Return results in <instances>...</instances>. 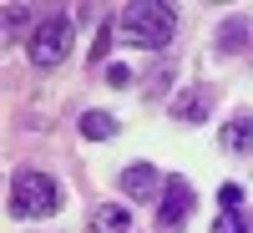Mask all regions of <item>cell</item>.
Returning <instances> with one entry per match:
<instances>
[{
	"instance_id": "obj_1",
	"label": "cell",
	"mask_w": 253,
	"mask_h": 233,
	"mask_svg": "<svg viewBox=\"0 0 253 233\" xmlns=\"http://www.w3.org/2000/svg\"><path fill=\"white\" fill-rule=\"evenodd\" d=\"M172 31H177L172 5H126V10L117 15V36L126 41V46H142V51L167 46Z\"/></svg>"
},
{
	"instance_id": "obj_2",
	"label": "cell",
	"mask_w": 253,
	"mask_h": 233,
	"mask_svg": "<svg viewBox=\"0 0 253 233\" xmlns=\"http://www.w3.org/2000/svg\"><path fill=\"white\" fill-rule=\"evenodd\" d=\"M61 208V187L46 173H15L10 178V213L15 218H51Z\"/></svg>"
},
{
	"instance_id": "obj_3",
	"label": "cell",
	"mask_w": 253,
	"mask_h": 233,
	"mask_svg": "<svg viewBox=\"0 0 253 233\" xmlns=\"http://www.w3.org/2000/svg\"><path fill=\"white\" fill-rule=\"evenodd\" d=\"M71 41H76V20L71 15H46L31 31V61L36 66H56V61L71 51Z\"/></svg>"
},
{
	"instance_id": "obj_4",
	"label": "cell",
	"mask_w": 253,
	"mask_h": 233,
	"mask_svg": "<svg viewBox=\"0 0 253 233\" xmlns=\"http://www.w3.org/2000/svg\"><path fill=\"white\" fill-rule=\"evenodd\" d=\"M193 203H198V193L187 187V178H167L162 183V198H157V223L162 228H182L187 213H193Z\"/></svg>"
},
{
	"instance_id": "obj_5",
	"label": "cell",
	"mask_w": 253,
	"mask_h": 233,
	"mask_svg": "<svg viewBox=\"0 0 253 233\" xmlns=\"http://www.w3.org/2000/svg\"><path fill=\"white\" fill-rule=\"evenodd\" d=\"M122 187H126V198H162V183H157V173L147 162H132L122 173Z\"/></svg>"
},
{
	"instance_id": "obj_6",
	"label": "cell",
	"mask_w": 253,
	"mask_h": 233,
	"mask_svg": "<svg viewBox=\"0 0 253 233\" xmlns=\"http://www.w3.org/2000/svg\"><path fill=\"white\" fill-rule=\"evenodd\" d=\"M223 147H228V152H248V147H253V117L248 112H238L233 122L223 127Z\"/></svg>"
},
{
	"instance_id": "obj_7",
	"label": "cell",
	"mask_w": 253,
	"mask_h": 233,
	"mask_svg": "<svg viewBox=\"0 0 253 233\" xmlns=\"http://www.w3.org/2000/svg\"><path fill=\"white\" fill-rule=\"evenodd\" d=\"M208 112H213V101H208L203 92H182V96L172 101V117H177V122H203Z\"/></svg>"
},
{
	"instance_id": "obj_8",
	"label": "cell",
	"mask_w": 253,
	"mask_h": 233,
	"mask_svg": "<svg viewBox=\"0 0 253 233\" xmlns=\"http://www.w3.org/2000/svg\"><path fill=\"white\" fill-rule=\"evenodd\" d=\"M126 228H132V213H126V208H117V203L96 208V223H91V233H126Z\"/></svg>"
},
{
	"instance_id": "obj_9",
	"label": "cell",
	"mask_w": 253,
	"mask_h": 233,
	"mask_svg": "<svg viewBox=\"0 0 253 233\" xmlns=\"http://www.w3.org/2000/svg\"><path fill=\"white\" fill-rule=\"evenodd\" d=\"M81 137H117V122L107 117V112H86V117H81Z\"/></svg>"
},
{
	"instance_id": "obj_10",
	"label": "cell",
	"mask_w": 253,
	"mask_h": 233,
	"mask_svg": "<svg viewBox=\"0 0 253 233\" xmlns=\"http://www.w3.org/2000/svg\"><path fill=\"white\" fill-rule=\"evenodd\" d=\"M218 203H223V213L243 208V187H238V183H223V187H218Z\"/></svg>"
},
{
	"instance_id": "obj_11",
	"label": "cell",
	"mask_w": 253,
	"mask_h": 233,
	"mask_svg": "<svg viewBox=\"0 0 253 233\" xmlns=\"http://www.w3.org/2000/svg\"><path fill=\"white\" fill-rule=\"evenodd\" d=\"M213 233H248V218H238V213H223V218L213 223Z\"/></svg>"
}]
</instances>
